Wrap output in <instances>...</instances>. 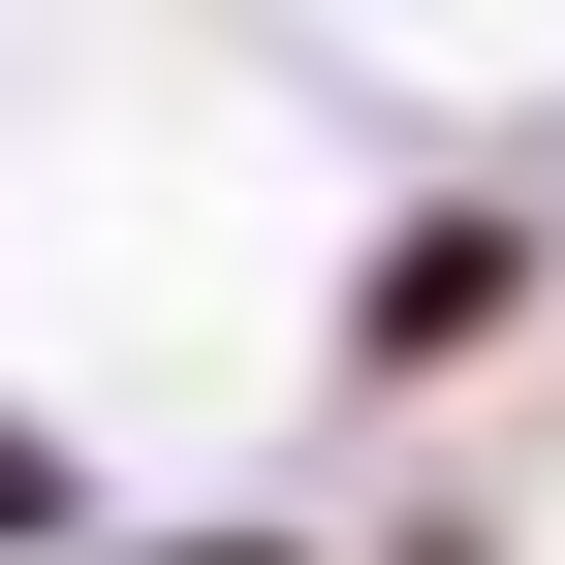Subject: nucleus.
<instances>
[{"mask_svg":"<svg viewBox=\"0 0 565 565\" xmlns=\"http://www.w3.org/2000/svg\"><path fill=\"white\" fill-rule=\"evenodd\" d=\"M534 315H565V189H377L345 221V282H315V408H377V440H440L471 377H534Z\"/></svg>","mask_w":565,"mask_h":565,"instance_id":"1","label":"nucleus"},{"mask_svg":"<svg viewBox=\"0 0 565 565\" xmlns=\"http://www.w3.org/2000/svg\"><path fill=\"white\" fill-rule=\"evenodd\" d=\"M32 565H345V534H252V503H189V534H32Z\"/></svg>","mask_w":565,"mask_h":565,"instance_id":"2","label":"nucleus"},{"mask_svg":"<svg viewBox=\"0 0 565 565\" xmlns=\"http://www.w3.org/2000/svg\"><path fill=\"white\" fill-rule=\"evenodd\" d=\"M32 534H95V503H63V408L0 377V565H32Z\"/></svg>","mask_w":565,"mask_h":565,"instance_id":"3","label":"nucleus"}]
</instances>
